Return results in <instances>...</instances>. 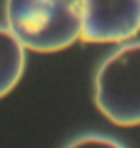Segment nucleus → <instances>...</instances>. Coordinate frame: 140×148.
I'll list each match as a JSON object with an SVG mask.
<instances>
[{
  "instance_id": "nucleus-4",
  "label": "nucleus",
  "mask_w": 140,
  "mask_h": 148,
  "mask_svg": "<svg viewBox=\"0 0 140 148\" xmlns=\"http://www.w3.org/2000/svg\"><path fill=\"white\" fill-rule=\"evenodd\" d=\"M25 69V46L8 27H0V98L12 92Z\"/></svg>"
},
{
  "instance_id": "nucleus-1",
  "label": "nucleus",
  "mask_w": 140,
  "mask_h": 148,
  "mask_svg": "<svg viewBox=\"0 0 140 148\" xmlns=\"http://www.w3.org/2000/svg\"><path fill=\"white\" fill-rule=\"evenodd\" d=\"M8 29L33 52H59L83 35V0H6Z\"/></svg>"
},
{
  "instance_id": "nucleus-2",
  "label": "nucleus",
  "mask_w": 140,
  "mask_h": 148,
  "mask_svg": "<svg viewBox=\"0 0 140 148\" xmlns=\"http://www.w3.org/2000/svg\"><path fill=\"white\" fill-rule=\"evenodd\" d=\"M94 104L121 127L140 125V42L119 46L98 67Z\"/></svg>"
},
{
  "instance_id": "nucleus-3",
  "label": "nucleus",
  "mask_w": 140,
  "mask_h": 148,
  "mask_svg": "<svg viewBox=\"0 0 140 148\" xmlns=\"http://www.w3.org/2000/svg\"><path fill=\"white\" fill-rule=\"evenodd\" d=\"M140 31V0H83L86 42H125Z\"/></svg>"
},
{
  "instance_id": "nucleus-5",
  "label": "nucleus",
  "mask_w": 140,
  "mask_h": 148,
  "mask_svg": "<svg viewBox=\"0 0 140 148\" xmlns=\"http://www.w3.org/2000/svg\"><path fill=\"white\" fill-rule=\"evenodd\" d=\"M65 148H125L123 144L111 137H104V135H85V137L75 138Z\"/></svg>"
}]
</instances>
